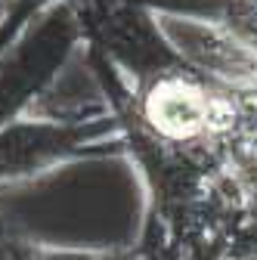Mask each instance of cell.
<instances>
[{"instance_id":"obj_1","label":"cell","mask_w":257,"mask_h":260,"mask_svg":"<svg viewBox=\"0 0 257 260\" xmlns=\"http://www.w3.org/2000/svg\"><path fill=\"white\" fill-rule=\"evenodd\" d=\"M149 118L174 137H189L205 121H211V106L202 90L189 87L183 81H168L152 93Z\"/></svg>"}]
</instances>
